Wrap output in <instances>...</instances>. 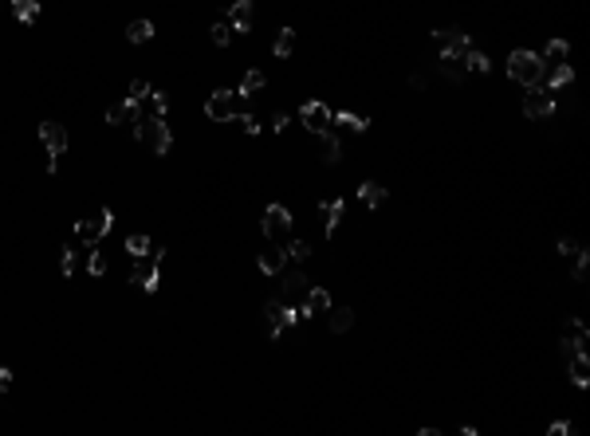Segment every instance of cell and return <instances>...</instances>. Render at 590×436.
Wrapping results in <instances>:
<instances>
[{
  "label": "cell",
  "mask_w": 590,
  "mask_h": 436,
  "mask_svg": "<svg viewBox=\"0 0 590 436\" xmlns=\"http://www.w3.org/2000/svg\"><path fill=\"white\" fill-rule=\"evenodd\" d=\"M205 114H209L213 122L244 118V114H252V110H248V95H241V90H213L209 102H205Z\"/></svg>",
  "instance_id": "1"
},
{
  "label": "cell",
  "mask_w": 590,
  "mask_h": 436,
  "mask_svg": "<svg viewBox=\"0 0 590 436\" xmlns=\"http://www.w3.org/2000/svg\"><path fill=\"white\" fill-rule=\"evenodd\" d=\"M508 75L511 83H520V87H535V83H543V75H547V63L535 55V51H511L508 55Z\"/></svg>",
  "instance_id": "2"
},
{
  "label": "cell",
  "mask_w": 590,
  "mask_h": 436,
  "mask_svg": "<svg viewBox=\"0 0 590 436\" xmlns=\"http://www.w3.org/2000/svg\"><path fill=\"white\" fill-rule=\"evenodd\" d=\"M134 134H138V142L150 149V154H158V158L170 154V146H173V134H170V126H166V118H150V114H146V118L134 126Z\"/></svg>",
  "instance_id": "3"
},
{
  "label": "cell",
  "mask_w": 590,
  "mask_h": 436,
  "mask_svg": "<svg viewBox=\"0 0 590 436\" xmlns=\"http://www.w3.org/2000/svg\"><path fill=\"white\" fill-rule=\"evenodd\" d=\"M433 40H437V48H441V60H460V63H464V55H469V48H472L469 32L457 28V24L437 28V32H433Z\"/></svg>",
  "instance_id": "4"
},
{
  "label": "cell",
  "mask_w": 590,
  "mask_h": 436,
  "mask_svg": "<svg viewBox=\"0 0 590 436\" xmlns=\"http://www.w3.org/2000/svg\"><path fill=\"white\" fill-rule=\"evenodd\" d=\"M40 142H43V149H48V173H55V169H60V158L71 146L67 130H63L60 122H40Z\"/></svg>",
  "instance_id": "5"
},
{
  "label": "cell",
  "mask_w": 590,
  "mask_h": 436,
  "mask_svg": "<svg viewBox=\"0 0 590 436\" xmlns=\"http://www.w3.org/2000/svg\"><path fill=\"white\" fill-rule=\"evenodd\" d=\"M264 236L271 240V244H288V236H291V208L288 205H268L264 208Z\"/></svg>",
  "instance_id": "6"
},
{
  "label": "cell",
  "mask_w": 590,
  "mask_h": 436,
  "mask_svg": "<svg viewBox=\"0 0 590 436\" xmlns=\"http://www.w3.org/2000/svg\"><path fill=\"white\" fill-rule=\"evenodd\" d=\"M264 318H268V334L283 338V330H291L295 322H300V307H291V303H283V299H268Z\"/></svg>",
  "instance_id": "7"
},
{
  "label": "cell",
  "mask_w": 590,
  "mask_h": 436,
  "mask_svg": "<svg viewBox=\"0 0 590 436\" xmlns=\"http://www.w3.org/2000/svg\"><path fill=\"white\" fill-rule=\"evenodd\" d=\"M110 229H114V212H110V208H102L99 220H79V224H75V240H79L83 248H95V244H99V240L107 236Z\"/></svg>",
  "instance_id": "8"
},
{
  "label": "cell",
  "mask_w": 590,
  "mask_h": 436,
  "mask_svg": "<svg viewBox=\"0 0 590 436\" xmlns=\"http://www.w3.org/2000/svg\"><path fill=\"white\" fill-rule=\"evenodd\" d=\"M528 95H523V114L528 118H551L555 114V95H551L543 83H535V87H523Z\"/></svg>",
  "instance_id": "9"
},
{
  "label": "cell",
  "mask_w": 590,
  "mask_h": 436,
  "mask_svg": "<svg viewBox=\"0 0 590 436\" xmlns=\"http://www.w3.org/2000/svg\"><path fill=\"white\" fill-rule=\"evenodd\" d=\"M563 354H567V369H570V381L579 389L590 386V354L586 346H575V342H563Z\"/></svg>",
  "instance_id": "10"
},
{
  "label": "cell",
  "mask_w": 590,
  "mask_h": 436,
  "mask_svg": "<svg viewBox=\"0 0 590 436\" xmlns=\"http://www.w3.org/2000/svg\"><path fill=\"white\" fill-rule=\"evenodd\" d=\"M161 264L158 259H150V252H146V256H138V268H134V283H138L142 291H146V295H154V291H158V283H161Z\"/></svg>",
  "instance_id": "11"
},
{
  "label": "cell",
  "mask_w": 590,
  "mask_h": 436,
  "mask_svg": "<svg viewBox=\"0 0 590 436\" xmlns=\"http://www.w3.org/2000/svg\"><path fill=\"white\" fill-rule=\"evenodd\" d=\"M146 118V114H142V102H134V99H126V102H114V107L107 110V122L110 126H138V122Z\"/></svg>",
  "instance_id": "12"
},
{
  "label": "cell",
  "mask_w": 590,
  "mask_h": 436,
  "mask_svg": "<svg viewBox=\"0 0 590 436\" xmlns=\"http://www.w3.org/2000/svg\"><path fill=\"white\" fill-rule=\"evenodd\" d=\"M330 114H335V110H330L327 102H303L300 107V118L311 134H323V130L330 126Z\"/></svg>",
  "instance_id": "13"
},
{
  "label": "cell",
  "mask_w": 590,
  "mask_h": 436,
  "mask_svg": "<svg viewBox=\"0 0 590 436\" xmlns=\"http://www.w3.org/2000/svg\"><path fill=\"white\" fill-rule=\"evenodd\" d=\"M570 83H575V67H570V63H551V67H547V75H543V87H547L551 95L567 90Z\"/></svg>",
  "instance_id": "14"
},
{
  "label": "cell",
  "mask_w": 590,
  "mask_h": 436,
  "mask_svg": "<svg viewBox=\"0 0 590 436\" xmlns=\"http://www.w3.org/2000/svg\"><path fill=\"white\" fill-rule=\"evenodd\" d=\"M323 311H330V295L323 287H307L303 307H300V318H315V315H323Z\"/></svg>",
  "instance_id": "15"
},
{
  "label": "cell",
  "mask_w": 590,
  "mask_h": 436,
  "mask_svg": "<svg viewBox=\"0 0 590 436\" xmlns=\"http://www.w3.org/2000/svg\"><path fill=\"white\" fill-rule=\"evenodd\" d=\"M224 20L232 24V32H252V0H236Z\"/></svg>",
  "instance_id": "16"
},
{
  "label": "cell",
  "mask_w": 590,
  "mask_h": 436,
  "mask_svg": "<svg viewBox=\"0 0 590 436\" xmlns=\"http://www.w3.org/2000/svg\"><path fill=\"white\" fill-rule=\"evenodd\" d=\"M283 259H288V252H283L280 244H271V248L260 252V271H264V275H280V271H283Z\"/></svg>",
  "instance_id": "17"
},
{
  "label": "cell",
  "mask_w": 590,
  "mask_h": 436,
  "mask_svg": "<svg viewBox=\"0 0 590 436\" xmlns=\"http://www.w3.org/2000/svg\"><path fill=\"white\" fill-rule=\"evenodd\" d=\"M323 212H327V240H335V232H339L342 217H347V200H323Z\"/></svg>",
  "instance_id": "18"
},
{
  "label": "cell",
  "mask_w": 590,
  "mask_h": 436,
  "mask_svg": "<svg viewBox=\"0 0 590 436\" xmlns=\"http://www.w3.org/2000/svg\"><path fill=\"white\" fill-rule=\"evenodd\" d=\"M307 283H311V279L303 275V271H288V275H283V303L307 295Z\"/></svg>",
  "instance_id": "19"
},
{
  "label": "cell",
  "mask_w": 590,
  "mask_h": 436,
  "mask_svg": "<svg viewBox=\"0 0 590 436\" xmlns=\"http://www.w3.org/2000/svg\"><path fill=\"white\" fill-rule=\"evenodd\" d=\"M437 71H441V79H449L452 87H460V83L469 79V67L460 60H437Z\"/></svg>",
  "instance_id": "20"
},
{
  "label": "cell",
  "mask_w": 590,
  "mask_h": 436,
  "mask_svg": "<svg viewBox=\"0 0 590 436\" xmlns=\"http://www.w3.org/2000/svg\"><path fill=\"white\" fill-rule=\"evenodd\" d=\"M319 142H323V161H327V165H335V161L342 158V142H339V134L327 126V130L319 134Z\"/></svg>",
  "instance_id": "21"
},
{
  "label": "cell",
  "mask_w": 590,
  "mask_h": 436,
  "mask_svg": "<svg viewBox=\"0 0 590 436\" xmlns=\"http://www.w3.org/2000/svg\"><path fill=\"white\" fill-rule=\"evenodd\" d=\"M358 200L366 208H378L382 200H386V189H382L378 181H362V185H358Z\"/></svg>",
  "instance_id": "22"
},
{
  "label": "cell",
  "mask_w": 590,
  "mask_h": 436,
  "mask_svg": "<svg viewBox=\"0 0 590 436\" xmlns=\"http://www.w3.org/2000/svg\"><path fill=\"white\" fill-rule=\"evenodd\" d=\"M12 12H16V20H20V24H36V20H40V4H36V0H12Z\"/></svg>",
  "instance_id": "23"
},
{
  "label": "cell",
  "mask_w": 590,
  "mask_h": 436,
  "mask_svg": "<svg viewBox=\"0 0 590 436\" xmlns=\"http://www.w3.org/2000/svg\"><path fill=\"white\" fill-rule=\"evenodd\" d=\"M330 122H339V126L354 130V134L370 130V118H362V114H350V110H339V114H330Z\"/></svg>",
  "instance_id": "24"
},
{
  "label": "cell",
  "mask_w": 590,
  "mask_h": 436,
  "mask_svg": "<svg viewBox=\"0 0 590 436\" xmlns=\"http://www.w3.org/2000/svg\"><path fill=\"white\" fill-rule=\"evenodd\" d=\"M154 40V24L150 20H134L126 28V43H150Z\"/></svg>",
  "instance_id": "25"
},
{
  "label": "cell",
  "mask_w": 590,
  "mask_h": 436,
  "mask_svg": "<svg viewBox=\"0 0 590 436\" xmlns=\"http://www.w3.org/2000/svg\"><path fill=\"white\" fill-rule=\"evenodd\" d=\"M350 327H354V311H350V307H335V311H330V330H335V334H347Z\"/></svg>",
  "instance_id": "26"
},
{
  "label": "cell",
  "mask_w": 590,
  "mask_h": 436,
  "mask_svg": "<svg viewBox=\"0 0 590 436\" xmlns=\"http://www.w3.org/2000/svg\"><path fill=\"white\" fill-rule=\"evenodd\" d=\"M291 48H295V32H291V28H283L280 36H276V43H271V55H276V60H288V55H291Z\"/></svg>",
  "instance_id": "27"
},
{
  "label": "cell",
  "mask_w": 590,
  "mask_h": 436,
  "mask_svg": "<svg viewBox=\"0 0 590 436\" xmlns=\"http://www.w3.org/2000/svg\"><path fill=\"white\" fill-rule=\"evenodd\" d=\"M567 51H570V48H567V40H551L547 48H543V55H539V60L551 67V63H563V60H567Z\"/></svg>",
  "instance_id": "28"
},
{
  "label": "cell",
  "mask_w": 590,
  "mask_h": 436,
  "mask_svg": "<svg viewBox=\"0 0 590 436\" xmlns=\"http://www.w3.org/2000/svg\"><path fill=\"white\" fill-rule=\"evenodd\" d=\"M563 342H575V346H586L590 342V330H586V322H567V334H563Z\"/></svg>",
  "instance_id": "29"
},
{
  "label": "cell",
  "mask_w": 590,
  "mask_h": 436,
  "mask_svg": "<svg viewBox=\"0 0 590 436\" xmlns=\"http://www.w3.org/2000/svg\"><path fill=\"white\" fill-rule=\"evenodd\" d=\"M464 67H469V71H481V75H484V71H492V60L484 55L481 48H469V55H464Z\"/></svg>",
  "instance_id": "30"
},
{
  "label": "cell",
  "mask_w": 590,
  "mask_h": 436,
  "mask_svg": "<svg viewBox=\"0 0 590 436\" xmlns=\"http://www.w3.org/2000/svg\"><path fill=\"white\" fill-rule=\"evenodd\" d=\"M150 118H166V110H170V95L166 90H150Z\"/></svg>",
  "instance_id": "31"
},
{
  "label": "cell",
  "mask_w": 590,
  "mask_h": 436,
  "mask_svg": "<svg viewBox=\"0 0 590 436\" xmlns=\"http://www.w3.org/2000/svg\"><path fill=\"white\" fill-rule=\"evenodd\" d=\"M209 36H213V43H217V48H229V40H232V24L220 16V20L209 28Z\"/></svg>",
  "instance_id": "32"
},
{
  "label": "cell",
  "mask_w": 590,
  "mask_h": 436,
  "mask_svg": "<svg viewBox=\"0 0 590 436\" xmlns=\"http://www.w3.org/2000/svg\"><path fill=\"white\" fill-rule=\"evenodd\" d=\"M586 271H590V248L582 244V248L575 252V283H586Z\"/></svg>",
  "instance_id": "33"
},
{
  "label": "cell",
  "mask_w": 590,
  "mask_h": 436,
  "mask_svg": "<svg viewBox=\"0 0 590 436\" xmlns=\"http://www.w3.org/2000/svg\"><path fill=\"white\" fill-rule=\"evenodd\" d=\"M87 271H90V275H107V256L99 252V244L87 248Z\"/></svg>",
  "instance_id": "34"
},
{
  "label": "cell",
  "mask_w": 590,
  "mask_h": 436,
  "mask_svg": "<svg viewBox=\"0 0 590 436\" xmlns=\"http://www.w3.org/2000/svg\"><path fill=\"white\" fill-rule=\"evenodd\" d=\"M264 71H248V75H244L241 79V95H256V90H264Z\"/></svg>",
  "instance_id": "35"
},
{
  "label": "cell",
  "mask_w": 590,
  "mask_h": 436,
  "mask_svg": "<svg viewBox=\"0 0 590 436\" xmlns=\"http://www.w3.org/2000/svg\"><path fill=\"white\" fill-rule=\"evenodd\" d=\"M283 252H288V259H295V264L311 259V244H307V240H291V244H288Z\"/></svg>",
  "instance_id": "36"
},
{
  "label": "cell",
  "mask_w": 590,
  "mask_h": 436,
  "mask_svg": "<svg viewBox=\"0 0 590 436\" xmlns=\"http://www.w3.org/2000/svg\"><path fill=\"white\" fill-rule=\"evenodd\" d=\"M150 248H154V244H150V236H142V232H138V236H130V240H126V252H130L134 259H138V256H146Z\"/></svg>",
  "instance_id": "37"
},
{
  "label": "cell",
  "mask_w": 590,
  "mask_h": 436,
  "mask_svg": "<svg viewBox=\"0 0 590 436\" xmlns=\"http://www.w3.org/2000/svg\"><path fill=\"white\" fill-rule=\"evenodd\" d=\"M75 244H63V252H60V271L63 275H75Z\"/></svg>",
  "instance_id": "38"
},
{
  "label": "cell",
  "mask_w": 590,
  "mask_h": 436,
  "mask_svg": "<svg viewBox=\"0 0 590 436\" xmlns=\"http://www.w3.org/2000/svg\"><path fill=\"white\" fill-rule=\"evenodd\" d=\"M150 83H146V79H134L130 83V95H126V99H134V102H146V99H150Z\"/></svg>",
  "instance_id": "39"
},
{
  "label": "cell",
  "mask_w": 590,
  "mask_h": 436,
  "mask_svg": "<svg viewBox=\"0 0 590 436\" xmlns=\"http://www.w3.org/2000/svg\"><path fill=\"white\" fill-rule=\"evenodd\" d=\"M575 432V425H570V421H555V425L547 428V436H570Z\"/></svg>",
  "instance_id": "40"
},
{
  "label": "cell",
  "mask_w": 590,
  "mask_h": 436,
  "mask_svg": "<svg viewBox=\"0 0 590 436\" xmlns=\"http://www.w3.org/2000/svg\"><path fill=\"white\" fill-rule=\"evenodd\" d=\"M288 110H276V114H271V130H276V134H283V130H288Z\"/></svg>",
  "instance_id": "41"
},
{
  "label": "cell",
  "mask_w": 590,
  "mask_h": 436,
  "mask_svg": "<svg viewBox=\"0 0 590 436\" xmlns=\"http://www.w3.org/2000/svg\"><path fill=\"white\" fill-rule=\"evenodd\" d=\"M579 248H582L579 240H570V236H563V240H559V256H575Z\"/></svg>",
  "instance_id": "42"
},
{
  "label": "cell",
  "mask_w": 590,
  "mask_h": 436,
  "mask_svg": "<svg viewBox=\"0 0 590 436\" xmlns=\"http://www.w3.org/2000/svg\"><path fill=\"white\" fill-rule=\"evenodd\" d=\"M12 377H16V374H12L8 366H0V393H8V389H12Z\"/></svg>",
  "instance_id": "43"
},
{
  "label": "cell",
  "mask_w": 590,
  "mask_h": 436,
  "mask_svg": "<svg viewBox=\"0 0 590 436\" xmlns=\"http://www.w3.org/2000/svg\"><path fill=\"white\" fill-rule=\"evenodd\" d=\"M410 87L413 90H425V75H410Z\"/></svg>",
  "instance_id": "44"
}]
</instances>
